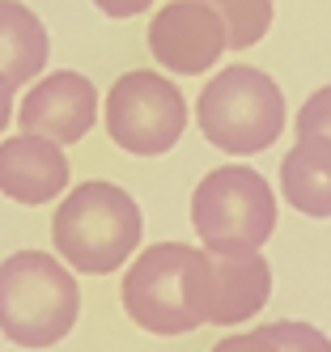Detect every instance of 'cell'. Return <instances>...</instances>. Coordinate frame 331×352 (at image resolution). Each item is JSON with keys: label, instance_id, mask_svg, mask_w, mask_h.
I'll list each match as a JSON object with an SVG mask.
<instances>
[{"label": "cell", "instance_id": "cell-10", "mask_svg": "<svg viewBox=\"0 0 331 352\" xmlns=\"http://www.w3.org/2000/svg\"><path fill=\"white\" fill-rule=\"evenodd\" d=\"M272 297V267L259 250L250 255H213L209 250V322L238 327L259 314Z\"/></svg>", "mask_w": 331, "mask_h": 352}, {"label": "cell", "instance_id": "cell-8", "mask_svg": "<svg viewBox=\"0 0 331 352\" xmlns=\"http://www.w3.org/2000/svg\"><path fill=\"white\" fill-rule=\"evenodd\" d=\"M94 119H98V89H94L89 77H81V72H72V68L47 72L43 81L30 85V94H25L21 107H17L21 132L43 136L51 144L85 140Z\"/></svg>", "mask_w": 331, "mask_h": 352}, {"label": "cell", "instance_id": "cell-5", "mask_svg": "<svg viewBox=\"0 0 331 352\" xmlns=\"http://www.w3.org/2000/svg\"><path fill=\"white\" fill-rule=\"evenodd\" d=\"M191 225L213 255H250L276 230V191L250 166H217L191 191Z\"/></svg>", "mask_w": 331, "mask_h": 352}, {"label": "cell", "instance_id": "cell-14", "mask_svg": "<svg viewBox=\"0 0 331 352\" xmlns=\"http://www.w3.org/2000/svg\"><path fill=\"white\" fill-rule=\"evenodd\" d=\"M264 327H268V336L276 340L280 352H331V340L319 331V327H310V322L285 318V322H264Z\"/></svg>", "mask_w": 331, "mask_h": 352}, {"label": "cell", "instance_id": "cell-3", "mask_svg": "<svg viewBox=\"0 0 331 352\" xmlns=\"http://www.w3.org/2000/svg\"><path fill=\"white\" fill-rule=\"evenodd\" d=\"M81 314V285L47 250H13L0 263V336L17 348H56Z\"/></svg>", "mask_w": 331, "mask_h": 352}, {"label": "cell", "instance_id": "cell-15", "mask_svg": "<svg viewBox=\"0 0 331 352\" xmlns=\"http://www.w3.org/2000/svg\"><path fill=\"white\" fill-rule=\"evenodd\" d=\"M293 128H297V140L301 136H327L331 140V85H323L306 98L297 119H293Z\"/></svg>", "mask_w": 331, "mask_h": 352}, {"label": "cell", "instance_id": "cell-7", "mask_svg": "<svg viewBox=\"0 0 331 352\" xmlns=\"http://www.w3.org/2000/svg\"><path fill=\"white\" fill-rule=\"evenodd\" d=\"M149 52L174 77H204L229 52V34L213 5L170 0L149 21Z\"/></svg>", "mask_w": 331, "mask_h": 352}, {"label": "cell", "instance_id": "cell-4", "mask_svg": "<svg viewBox=\"0 0 331 352\" xmlns=\"http://www.w3.org/2000/svg\"><path fill=\"white\" fill-rule=\"evenodd\" d=\"M195 123L221 153L250 157L264 153L285 132V94L264 68L229 64L204 81L195 98Z\"/></svg>", "mask_w": 331, "mask_h": 352}, {"label": "cell", "instance_id": "cell-12", "mask_svg": "<svg viewBox=\"0 0 331 352\" xmlns=\"http://www.w3.org/2000/svg\"><path fill=\"white\" fill-rule=\"evenodd\" d=\"M51 56L47 26L34 17V9H25L21 0H0V77L13 89L43 77Z\"/></svg>", "mask_w": 331, "mask_h": 352}, {"label": "cell", "instance_id": "cell-18", "mask_svg": "<svg viewBox=\"0 0 331 352\" xmlns=\"http://www.w3.org/2000/svg\"><path fill=\"white\" fill-rule=\"evenodd\" d=\"M9 119H13V85H9L5 77H0V136H5Z\"/></svg>", "mask_w": 331, "mask_h": 352}, {"label": "cell", "instance_id": "cell-13", "mask_svg": "<svg viewBox=\"0 0 331 352\" xmlns=\"http://www.w3.org/2000/svg\"><path fill=\"white\" fill-rule=\"evenodd\" d=\"M204 5H213L217 17L225 21L229 52H246L272 30V0H204Z\"/></svg>", "mask_w": 331, "mask_h": 352}, {"label": "cell", "instance_id": "cell-2", "mask_svg": "<svg viewBox=\"0 0 331 352\" xmlns=\"http://www.w3.org/2000/svg\"><path fill=\"white\" fill-rule=\"evenodd\" d=\"M140 208L107 179L76 183L51 212V246L81 276H111L140 246Z\"/></svg>", "mask_w": 331, "mask_h": 352}, {"label": "cell", "instance_id": "cell-17", "mask_svg": "<svg viewBox=\"0 0 331 352\" xmlns=\"http://www.w3.org/2000/svg\"><path fill=\"white\" fill-rule=\"evenodd\" d=\"M94 5L102 9V13H107V17H136V13H145L149 5H153V0H94Z\"/></svg>", "mask_w": 331, "mask_h": 352}, {"label": "cell", "instance_id": "cell-11", "mask_svg": "<svg viewBox=\"0 0 331 352\" xmlns=\"http://www.w3.org/2000/svg\"><path fill=\"white\" fill-rule=\"evenodd\" d=\"M285 204L310 221H331V140L301 136L280 162Z\"/></svg>", "mask_w": 331, "mask_h": 352}, {"label": "cell", "instance_id": "cell-16", "mask_svg": "<svg viewBox=\"0 0 331 352\" xmlns=\"http://www.w3.org/2000/svg\"><path fill=\"white\" fill-rule=\"evenodd\" d=\"M213 352H280V348L268 336V327H255V331H242V336H225Z\"/></svg>", "mask_w": 331, "mask_h": 352}, {"label": "cell", "instance_id": "cell-6", "mask_svg": "<svg viewBox=\"0 0 331 352\" xmlns=\"http://www.w3.org/2000/svg\"><path fill=\"white\" fill-rule=\"evenodd\" d=\"M107 132L132 157H162L187 132V98L170 77L132 68L107 94Z\"/></svg>", "mask_w": 331, "mask_h": 352}, {"label": "cell", "instance_id": "cell-9", "mask_svg": "<svg viewBox=\"0 0 331 352\" xmlns=\"http://www.w3.org/2000/svg\"><path fill=\"white\" fill-rule=\"evenodd\" d=\"M68 179L72 170L60 144L30 132L0 140V195H9L13 204H25V208L51 204L56 195L68 191Z\"/></svg>", "mask_w": 331, "mask_h": 352}, {"label": "cell", "instance_id": "cell-1", "mask_svg": "<svg viewBox=\"0 0 331 352\" xmlns=\"http://www.w3.org/2000/svg\"><path fill=\"white\" fill-rule=\"evenodd\" d=\"M123 314L149 336H187L209 322V250L183 242L145 246L127 267Z\"/></svg>", "mask_w": 331, "mask_h": 352}]
</instances>
